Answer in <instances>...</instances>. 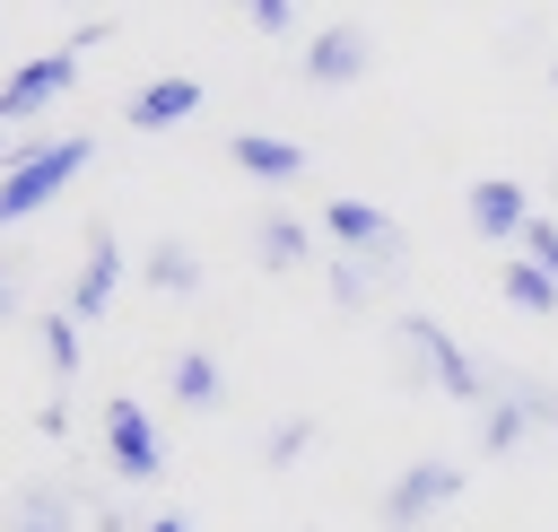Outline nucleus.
Listing matches in <instances>:
<instances>
[{"label": "nucleus", "mask_w": 558, "mask_h": 532, "mask_svg": "<svg viewBox=\"0 0 558 532\" xmlns=\"http://www.w3.org/2000/svg\"><path fill=\"white\" fill-rule=\"evenodd\" d=\"M392 340H401V384H427V392H445V401H488V392H497V375H488L436 314L401 305V314H392Z\"/></svg>", "instance_id": "obj_1"}, {"label": "nucleus", "mask_w": 558, "mask_h": 532, "mask_svg": "<svg viewBox=\"0 0 558 532\" xmlns=\"http://www.w3.org/2000/svg\"><path fill=\"white\" fill-rule=\"evenodd\" d=\"M96 157V131H61V140H26L17 157H9V174H0V227H17L26 209H44L78 166Z\"/></svg>", "instance_id": "obj_2"}, {"label": "nucleus", "mask_w": 558, "mask_h": 532, "mask_svg": "<svg viewBox=\"0 0 558 532\" xmlns=\"http://www.w3.org/2000/svg\"><path fill=\"white\" fill-rule=\"evenodd\" d=\"M87 44H105V17H87L70 44H52V52L17 61V70L0 78V122H35L52 96H70V87H78V52H87Z\"/></svg>", "instance_id": "obj_3"}, {"label": "nucleus", "mask_w": 558, "mask_h": 532, "mask_svg": "<svg viewBox=\"0 0 558 532\" xmlns=\"http://www.w3.org/2000/svg\"><path fill=\"white\" fill-rule=\"evenodd\" d=\"M549 427H558V384L549 375H497V392L480 410V454H514Z\"/></svg>", "instance_id": "obj_4"}, {"label": "nucleus", "mask_w": 558, "mask_h": 532, "mask_svg": "<svg viewBox=\"0 0 558 532\" xmlns=\"http://www.w3.org/2000/svg\"><path fill=\"white\" fill-rule=\"evenodd\" d=\"M453 497H462V462H453V454H418V462L375 497V523H384V532H418V523L445 515Z\"/></svg>", "instance_id": "obj_5"}, {"label": "nucleus", "mask_w": 558, "mask_h": 532, "mask_svg": "<svg viewBox=\"0 0 558 532\" xmlns=\"http://www.w3.org/2000/svg\"><path fill=\"white\" fill-rule=\"evenodd\" d=\"M323 235L340 244V253H357V262H375L384 279L401 270V253H410V235H401V218L392 209H375V201H323Z\"/></svg>", "instance_id": "obj_6"}, {"label": "nucleus", "mask_w": 558, "mask_h": 532, "mask_svg": "<svg viewBox=\"0 0 558 532\" xmlns=\"http://www.w3.org/2000/svg\"><path fill=\"white\" fill-rule=\"evenodd\" d=\"M366 70H375V35H366L357 17H331V26L305 35V61H296L305 87H357Z\"/></svg>", "instance_id": "obj_7"}, {"label": "nucleus", "mask_w": 558, "mask_h": 532, "mask_svg": "<svg viewBox=\"0 0 558 532\" xmlns=\"http://www.w3.org/2000/svg\"><path fill=\"white\" fill-rule=\"evenodd\" d=\"M96 427H105V462H113L122 480H166V445H157V419H148L131 392H113Z\"/></svg>", "instance_id": "obj_8"}, {"label": "nucleus", "mask_w": 558, "mask_h": 532, "mask_svg": "<svg viewBox=\"0 0 558 532\" xmlns=\"http://www.w3.org/2000/svg\"><path fill=\"white\" fill-rule=\"evenodd\" d=\"M113 288H122V235L96 218L87 227V270L70 279V297H61V314L70 323H105V305H113Z\"/></svg>", "instance_id": "obj_9"}, {"label": "nucleus", "mask_w": 558, "mask_h": 532, "mask_svg": "<svg viewBox=\"0 0 558 532\" xmlns=\"http://www.w3.org/2000/svg\"><path fill=\"white\" fill-rule=\"evenodd\" d=\"M253 262H262V270H279V279H288V270H314V262H323V235H314L296 209H279V201H270V209L253 218Z\"/></svg>", "instance_id": "obj_10"}, {"label": "nucleus", "mask_w": 558, "mask_h": 532, "mask_svg": "<svg viewBox=\"0 0 558 532\" xmlns=\"http://www.w3.org/2000/svg\"><path fill=\"white\" fill-rule=\"evenodd\" d=\"M78 506H87V497H78L70 480H17L9 506H0V532H70Z\"/></svg>", "instance_id": "obj_11"}, {"label": "nucleus", "mask_w": 558, "mask_h": 532, "mask_svg": "<svg viewBox=\"0 0 558 532\" xmlns=\"http://www.w3.org/2000/svg\"><path fill=\"white\" fill-rule=\"evenodd\" d=\"M192 113H201V78H183V70H166V78H148V87L122 96L131 131H166V122H192Z\"/></svg>", "instance_id": "obj_12"}, {"label": "nucleus", "mask_w": 558, "mask_h": 532, "mask_svg": "<svg viewBox=\"0 0 558 532\" xmlns=\"http://www.w3.org/2000/svg\"><path fill=\"white\" fill-rule=\"evenodd\" d=\"M462 209H471V227H480V235L514 244V235H523V218H532V192H523L514 174H480V183L462 192Z\"/></svg>", "instance_id": "obj_13"}, {"label": "nucleus", "mask_w": 558, "mask_h": 532, "mask_svg": "<svg viewBox=\"0 0 558 532\" xmlns=\"http://www.w3.org/2000/svg\"><path fill=\"white\" fill-rule=\"evenodd\" d=\"M227 157L253 183H296L305 174V140H279V131H227Z\"/></svg>", "instance_id": "obj_14"}, {"label": "nucleus", "mask_w": 558, "mask_h": 532, "mask_svg": "<svg viewBox=\"0 0 558 532\" xmlns=\"http://www.w3.org/2000/svg\"><path fill=\"white\" fill-rule=\"evenodd\" d=\"M166 392H174L183 410H227V375H218L209 349H174V358H166Z\"/></svg>", "instance_id": "obj_15"}, {"label": "nucleus", "mask_w": 558, "mask_h": 532, "mask_svg": "<svg viewBox=\"0 0 558 532\" xmlns=\"http://www.w3.org/2000/svg\"><path fill=\"white\" fill-rule=\"evenodd\" d=\"M140 279H148L157 297H201V253H192L183 235H157L148 262H140Z\"/></svg>", "instance_id": "obj_16"}, {"label": "nucleus", "mask_w": 558, "mask_h": 532, "mask_svg": "<svg viewBox=\"0 0 558 532\" xmlns=\"http://www.w3.org/2000/svg\"><path fill=\"white\" fill-rule=\"evenodd\" d=\"M497 297H506L514 314H558V270H541L532 253H506V270H497Z\"/></svg>", "instance_id": "obj_17"}, {"label": "nucleus", "mask_w": 558, "mask_h": 532, "mask_svg": "<svg viewBox=\"0 0 558 532\" xmlns=\"http://www.w3.org/2000/svg\"><path fill=\"white\" fill-rule=\"evenodd\" d=\"M323 279H331V305H340V314H366L384 270H375V262H357V253H331V262H323Z\"/></svg>", "instance_id": "obj_18"}, {"label": "nucleus", "mask_w": 558, "mask_h": 532, "mask_svg": "<svg viewBox=\"0 0 558 532\" xmlns=\"http://www.w3.org/2000/svg\"><path fill=\"white\" fill-rule=\"evenodd\" d=\"M314 436H323V427H314V410H288V419H270V427H262V462H270V471H288Z\"/></svg>", "instance_id": "obj_19"}, {"label": "nucleus", "mask_w": 558, "mask_h": 532, "mask_svg": "<svg viewBox=\"0 0 558 532\" xmlns=\"http://www.w3.org/2000/svg\"><path fill=\"white\" fill-rule=\"evenodd\" d=\"M35 340H44V358H52V375H61V384H70V375H78V323H70V314H61V305H52V314H44V323H35Z\"/></svg>", "instance_id": "obj_20"}, {"label": "nucleus", "mask_w": 558, "mask_h": 532, "mask_svg": "<svg viewBox=\"0 0 558 532\" xmlns=\"http://www.w3.org/2000/svg\"><path fill=\"white\" fill-rule=\"evenodd\" d=\"M514 253H532L541 270H558V218H541V209H532V218H523V235H514Z\"/></svg>", "instance_id": "obj_21"}, {"label": "nucleus", "mask_w": 558, "mask_h": 532, "mask_svg": "<svg viewBox=\"0 0 558 532\" xmlns=\"http://www.w3.org/2000/svg\"><path fill=\"white\" fill-rule=\"evenodd\" d=\"M235 9H244L262 35H288V26H296V0H235Z\"/></svg>", "instance_id": "obj_22"}, {"label": "nucleus", "mask_w": 558, "mask_h": 532, "mask_svg": "<svg viewBox=\"0 0 558 532\" xmlns=\"http://www.w3.org/2000/svg\"><path fill=\"white\" fill-rule=\"evenodd\" d=\"M35 427H44V436H70V401H61V392H52V401H44V410H35Z\"/></svg>", "instance_id": "obj_23"}, {"label": "nucleus", "mask_w": 558, "mask_h": 532, "mask_svg": "<svg viewBox=\"0 0 558 532\" xmlns=\"http://www.w3.org/2000/svg\"><path fill=\"white\" fill-rule=\"evenodd\" d=\"M87 515H96V532H140V515H131V506H87Z\"/></svg>", "instance_id": "obj_24"}, {"label": "nucleus", "mask_w": 558, "mask_h": 532, "mask_svg": "<svg viewBox=\"0 0 558 532\" xmlns=\"http://www.w3.org/2000/svg\"><path fill=\"white\" fill-rule=\"evenodd\" d=\"M17 314V279H9V262H0V323Z\"/></svg>", "instance_id": "obj_25"}, {"label": "nucleus", "mask_w": 558, "mask_h": 532, "mask_svg": "<svg viewBox=\"0 0 558 532\" xmlns=\"http://www.w3.org/2000/svg\"><path fill=\"white\" fill-rule=\"evenodd\" d=\"M140 532H192V523H183V515H148Z\"/></svg>", "instance_id": "obj_26"}, {"label": "nucleus", "mask_w": 558, "mask_h": 532, "mask_svg": "<svg viewBox=\"0 0 558 532\" xmlns=\"http://www.w3.org/2000/svg\"><path fill=\"white\" fill-rule=\"evenodd\" d=\"M0 157H17V131H9V122H0Z\"/></svg>", "instance_id": "obj_27"}, {"label": "nucleus", "mask_w": 558, "mask_h": 532, "mask_svg": "<svg viewBox=\"0 0 558 532\" xmlns=\"http://www.w3.org/2000/svg\"><path fill=\"white\" fill-rule=\"evenodd\" d=\"M549 87H558V61H549Z\"/></svg>", "instance_id": "obj_28"}, {"label": "nucleus", "mask_w": 558, "mask_h": 532, "mask_svg": "<svg viewBox=\"0 0 558 532\" xmlns=\"http://www.w3.org/2000/svg\"><path fill=\"white\" fill-rule=\"evenodd\" d=\"M305 532H314V523H305Z\"/></svg>", "instance_id": "obj_29"}]
</instances>
